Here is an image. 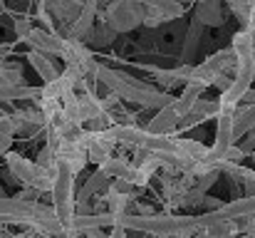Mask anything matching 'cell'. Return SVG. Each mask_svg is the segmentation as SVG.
Masks as SVG:
<instances>
[{
    "label": "cell",
    "instance_id": "obj_1",
    "mask_svg": "<svg viewBox=\"0 0 255 238\" xmlns=\"http://www.w3.org/2000/svg\"><path fill=\"white\" fill-rule=\"evenodd\" d=\"M94 79H99L109 92H117L124 102H134L144 109H161L171 104L176 97H171L169 92H159L154 89L151 84L141 82V79L131 77L127 72H117V70H109L104 65H97V72H94Z\"/></svg>",
    "mask_w": 255,
    "mask_h": 238
},
{
    "label": "cell",
    "instance_id": "obj_2",
    "mask_svg": "<svg viewBox=\"0 0 255 238\" xmlns=\"http://www.w3.org/2000/svg\"><path fill=\"white\" fill-rule=\"evenodd\" d=\"M149 15V5L139 0H112L104 10H99L97 20H104L117 32H131L134 27L144 25Z\"/></svg>",
    "mask_w": 255,
    "mask_h": 238
},
{
    "label": "cell",
    "instance_id": "obj_3",
    "mask_svg": "<svg viewBox=\"0 0 255 238\" xmlns=\"http://www.w3.org/2000/svg\"><path fill=\"white\" fill-rule=\"evenodd\" d=\"M75 171L65 164V161H57V174H55V186H52V206L60 216V221L65 224V231L67 226L75 221V211H77V199H75Z\"/></svg>",
    "mask_w": 255,
    "mask_h": 238
},
{
    "label": "cell",
    "instance_id": "obj_4",
    "mask_svg": "<svg viewBox=\"0 0 255 238\" xmlns=\"http://www.w3.org/2000/svg\"><path fill=\"white\" fill-rule=\"evenodd\" d=\"M5 164H7L10 174H12L20 184L32 186V189H37V191H52L57 166H55V169L40 166L37 161H30V159L20 157V154H15V152H7V154H5Z\"/></svg>",
    "mask_w": 255,
    "mask_h": 238
},
{
    "label": "cell",
    "instance_id": "obj_5",
    "mask_svg": "<svg viewBox=\"0 0 255 238\" xmlns=\"http://www.w3.org/2000/svg\"><path fill=\"white\" fill-rule=\"evenodd\" d=\"M60 60H65V65H70V67H80L87 77H89V75L94 77L97 65H99V62H94V55H92V50L87 47V42L72 40V37H67V35H65V45H62Z\"/></svg>",
    "mask_w": 255,
    "mask_h": 238
},
{
    "label": "cell",
    "instance_id": "obj_6",
    "mask_svg": "<svg viewBox=\"0 0 255 238\" xmlns=\"http://www.w3.org/2000/svg\"><path fill=\"white\" fill-rule=\"evenodd\" d=\"M117 137L112 132V127L107 129H89L87 132V139H85V147H87V154H89V161L102 166L107 159L112 157L114 147H117Z\"/></svg>",
    "mask_w": 255,
    "mask_h": 238
},
{
    "label": "cell",
    "instance_id": "obj_7",
    "mask_svg": "<svg viewBox=\"0 0 255 238\" xmlns=\"http://www.w3.org/2000/svg\"><path fill=\"white\" fill-rule=\"evenodd\" d=\"M22 42L30 50H40V52H47L52 57H60L62 45H65V35H60L57 30H47V27H32Z\"/></svg>",
    "mask_w": 255,
    "mask_h": 238
},
{
    "label": "cell",
    "instance_id": "obj_8",
    "mask_svg": "<svg viewBox=\"0 0 255 238\" xmlns=\"http://www.w3.org/2000/svg\"><path fill=\"white\" fill-rule=\"evenodd\" d=\"M37 5H42L45 10H50L55 15V20L60 25H65V30L80 17L82 7H85V0H40Z\"/></svg>",
    "mask_w": 255,
    "mask_h": 238
},
{
    "label": "cell",
    "instance_id": "obj_9",
    "mask_svg": "<svg viewBox=\"0 0 255 238\" xmlns=\"http://www.w3.org/2000/svg\"><path fill=\"white\" fill-rule=\"evenodd\" d=\"M226 0H198L196 2V20L206 27H221L226 25Z\"/></svg>",
    "mask_w": 255,
    "mask_h": 238
},
{
    "label": "cell",
    "instance_id": "obj_10",
    "mask_svg": "<svg viewBox=\"0 0 255 238\" xmlns=\"http://www.w3.org/2000/svg\"><path fill=\"white\" fill-rule=\"evenodd\" d=\"M57 159L65 161L75 174H80L87 166V161H89L85 142H62V144L57 147Z\"/></svg>",
    "mask_w": 255,
    "mask_h": 238
},
{
    "label": "cell",
    "instance_id": "obj_11",
    "mask_svg": "<svg viewBox=\"0 0 255 238\" xmlns=\"http://www.w3.org/2000/svg\"><path fill=\"white\" fill-rule=\"evenodd\" d=\"M27 62H30V67L37 72V77L42 79V82H52V79H57L60 75H62V72L55 67L52 55H47V52L30 50V52H27Z\"/></svg>",
    "mask_w": 255,
    "mask_h": 238
},
{
    "label": "cell",
    "instance_id": "obj_12",
    "mask_svg": "<svg viewBox=\"0 0 255 238\" xmlns=\"http://www.w3.org/2000/svg\"><path fill=\"white\" fill-rule=\"evenodd\" d=\"M42 87H25V84H2L0 82V102H17V99H35L40 102Z\"/></svg>",
    "mask_w": 255,
    "mask_h": 238
},
{
    "label": "cell",
    "instance_id": "obj_13",
    "mask_svg": "<svg viewBox=\"0 0 255 238\" xmlns=\"http://www.w3.org/2000/svg\"><path fill=\"white\" fill-rule=\"evenodd\" d=\"M176 144H178V152H181V157H186L188 161H203V159L208 157V152H211V147H206L203 142H196V139H178L176 137Z\"/></svg>",
    "mask_w": 255,
    "mask_h": 238
},
{
    "label": "cell",
    "instance_id": "obj_14",
    "mask_svg": "<svg viewBox=\"0 0 255 238\" xmlns=\"http://www.w3.org/2000/svg\"><path fill=\"white\" fill-rule=\"evenodd\" d=\"M228 7L243 27H255V0H228Z\"/></svg>",
    "mask_w": 255,
    "mask_h": 238
},
{
    "label": "cell",
    "instance_id": "obj_15",
    "mask_svg": "<svg viewBox=\"0 0 255 238\" xmlns=\"http://www.w3.org/2000/svg\"><path fill=\"white\" fill-rule=\"evenodd\" d=\"M253 127H255V102L253 104H243V107L236 109V139L248 134Z\"/></svg>",
    "mask_w": 255,
    "mask_h": 238
},
{
    "label": "cell",
    "instance_id": "obj_16",
    "mask_svg": "<svg viewBox=\"0 0 255 238\" xmlns=\"http://www.w3.org/2000/svg\"><path fill=\"white\" fill-rule=\"evenodd\" d=\"M109 179H112V176H109V174H107V171L99 166V169H97V171L89 176V181H87L85 186H82V191H80V199H77V201H87L89 196L99 194V191H102V189L109 184Z\"/></svg>",
    "mask_w": 255,
    "mask_h": 238
},
{
    "label": "cell",
    "instance_id": "obj_17",
    "mask_svg": "<svg viewBox=\"0 0 255 238\" xmlns=\"http://www.w3.org/2000/svg\"><path fill=\"white\" fill-rule=\"evenodd\" d=\"M151 10H159L166 20H176L186 12V5L181 0H144Z\"/></svg>",
    "mask_w": 255,
    "mask_h": 238
},
{
    "label": "cell",
    "instance_id": "obj_18",
    "mask_svg": "<svg viewBox=\"0 0 255 238\" xmlns=\"http://www.w3.org/2000/svg\"><path fill=\"white\" fill-rule=\"evenodd\" d=\"M102 169L112 176V179H129L131 176V169H134V164H129L127 159H117V157H109L104 164H102Z\"/></svg>",
    "mask_w": 255,
    "mask_h": 238
},
{
    "label": "cell",
    "instance_id": "obj_19",
    "mask_svg": "<svg viewBox=\"0 0 255 238\" xmlns=\"http://www.w3.org/2000/svg\"><path fill=\"white\" fill-rule=\"evenodd\" d=\"M117 35H119L117 30H112L104 20H99V25H94V30H92L89 40H92V45H94V47H107V45H112V42H114V37H117Z\"/></svg>",
    "mask_w": 255,
    "mask_h": 238
},
{
    "label": "cell",
    "instance_id": "obj_20",
    "mask_svg": "<svg viewBox=\"0 0 255 238\" xmlns=\"http://www.w3.org/2000/svg\"><path fill=\"white\" fill-rule=\"evenodd\" d=\"M104 204H107V211H109V214L122 216V214L127 211V206H129V196H124V194H119V191H114V189L109 186V191L104 194Z\"/></svg>",
    "mask_w": 255,
    "mask_h": 238
},
{
    "label": "cell",
    "instance_id": "obj_21",
    "mask_svg": "<svg viewBox=\"0 0 255 238\" xmlns=\"http://www.w3.org/2000/svg\"><path fill=\"white\" fill-rule=\"evenodd\" d=\"M0 82L2 84H25L22 82V70H20V65H15V62H10V60H0Z\"/></svg>",
    "mask_w": 255,
    "mask_h": 238
},
{
    "label": "cell",
    "instance_id": "obj_22",
    "mask_svg": "<svg viewBox=\"0 0 255 238\" xmlns=\"http://www.w3.org/2000/svg\"><path fill=\"white\" fill-rule=\"evenodd\" d=\"M191 112H196V114L211 119V117H218V114H221V102H218V99H203V97H201V99H196V104H193Z\"/></svg>",
    "mask_w": 255,
    "mask_h": 238
},
{
    "label": "cell",
    "instance_id": "obj_23",
    "mask_svg": "<svg viewBox=\"0 0 255 238\" xmlns=\"http://www.w3.org/2000/svg\"><path fill=\"white\" fill-rule=\"evenodd\" d=\"M12 30H15V37L17 40H25L30 35V30H32V17L27 12H17L12 17Z\"/></svg>",
    "mask_w": 255,
    "mask_h": 238
},
{
    "label": "cell",
    "instance_id": "obj_24",
    "mask_svg": "<svg viewBox=\"0 0 255 238\" xmlns=\"http://www.w3.org/2000/svg\"><path fill=\"white\" fill-rule=\"evenodd\" d=\"M112 189L119 191V194H124V196H129V199L139 191V186H136L134 181H129V179H114V181H112Z\"/></svg>",
    "mask_w": 255,
    "mask_h": 238
},
{
    "label": "cell",
    "instance_id": "obj_25",
    "mask_svg": "<svg viewBox=\"0 0 255 238\" xmlns=\"http://www.w3.org/2000/svg\"><path fill=\"white\" fill-rule=\"evenodd\" d=\"M218 174H221V169H213L211 174H206V176H201V179H198V181H196L193 186H196V189H201V191L206 194V191H208V189H211V186H213V184L218 181Z\"/></svg>",
    "mask_w": 255,
    "mask_h": 238
},
{
    "label": "cell",
    "instance_id": "obj_26",
    "mask_svg": "<svg viewBox=\"0 0 255 238\" xmlns=\"http://www.w3.org/2000/svg\"><path fill=\"white\" fill-rule=\"evenodd\" d=\"M233 221H236L238 234H253L255 231V216H238V219H233Z\"/></svg>",
    "mask_w": 255,
    "mask_h": 238
},
{
    "label": "cell",
    "instance_id": "obj_27",
    "mask_svg": "<svg viewBox=\"0 0 255 238\" xmlns=\"http://www.w3.org/2000/svg\"><path fill=\"white\" fill-rule=\"evenodd\" d=\"M164 22H166V17H164L159 10H151V7H149V15H146L144 25H146V27H159V25H164Z\"/></svg>",
    "mask_w": 255,
    "mask_h": 238
},
{
    "label": "cell",
    "instance_id": "obj_28",
    "mask_svg": "<svg viewBox=\"0 0 255 238\" xmlns=\"http://www.w3.org/2000/svg\"><path fill=\"white\" fill-rule=\"evenodd\" d=\"M10 147H12V134L0 132V157H5L10 152Z\"/></svg>",
    "mask_w": 255,
    "mask_h": 238
},
{
    "label": "cell",
    "instance_id": "obj_29",
    "mask_svg": "<svg viewBox=\"0 0 255 238\" xmlns=\"http://www.w3.org/2000/svg\"><path fill=\"white\" fill-rule=\"evenodd\" d=\"M85 236H87V238H109V236H104V234H102V226L87 229V231H85Z\"/></svg>",
    "mask_w": 255,
    "mask_h": 238
},
{
    "label": "cell",
    "instance_id": "obj_30",
    "mask_svg": "<svg viewBox=\"0 0 255 238\" xmlns=\"http://www.w3.org/2000/svg\"><path fill=\"white\" fill-rule=\"evenodd\" d=\"M109 238H127V229L124 226H112V234H109Z\"/></svg>",
    "mask_w": 255,
    "mask_h": 238
},
{
    "label": "cell",
    "instance_id": "obj_31",
    "mask_svg": "<svg viewBox=\"0 0 255 238\" xmlns=\"http://www.w3.org/2000/svg\"><path fill=\"white\" fill-rule=\"evenodd\" d=\"M253 102H255V89L251 87V89L243 94V102H241V104H253Z\"/></svg>",
    "mask_w": 255,
    "mask_h": 238
},
{
    "label": "cell",
    "instance_id": "obj_32",
    "mask_svg": "<svg viewBox=\"0 0 255 238\" xmlns=\"http://www.w3.org/2000/svg\"><path fill=\"white\" fill-rule=\"evenodd\" d=\"M0 238H17V236H12V234H7L2 226H0Z\"/></svg>",
    "mask_w": 255,
    "mask_h": 238
},
{
    "label": "cell",
    "instance_id": "obj_33",
    "mask_svg": "<svg viewBox=\"0 0 255 238\" xmlns=\"http://www.w3.org/2000/svg\"><path fill=\"white\" fill-rule=\"evenodd\" d=\"M2 196H5V191H2V189H0V199H2Z\"/></svg>",
    "mask_w": 255,
    "mask_h": 238
},
{
    "label": "cell",
    "instance_id": "obj_34",
    "mask_svg": "<svg viewBox=\"0 0 255 238\" xmlns=\"http://www.w3.org/2000/svg\"><path fill=\"white\" fill-rule=\"evenodd\" d=\"M253 169H255V152H253Z\"/></svg>",
    "mask_w": 255,
    "mask_h": 238
},
{
    "label": "cell",
    "instance_id": "obj_35",
    "mask_svg": "<svg viewBox=\"0 0 255 238\" xmlns=\"http://www.w3.org/2000/svg\"><path fill=\"white\" fill-rule=\"evenodd\" d=\"M85 2H97V0H85Z\"/></svg>",
    "mask_w": 255,
    "mask_h": 238
},
{
    "label": "cell",
    "instance_id": "obj_36",
    "mask_svg": "<svg viewBox=\"0 0 255 238\" xmlns=\"http://www.w3.org/2000/svg\"><path fill=\"white\" fill-rule=\"evenodd\" d=\"M139 2H144V0H139Z\"/></svg>",
    "mask_w": 255,
    "mask_h": 238
},
{
    "label": "cell",
    "instance_id": "obj_37",
    "mask_svg": "<svg viewBox=\"0 0 255 238\" xmlns=\"http://www.w3.org/2000/svg\"><path fill=\"white\" fill-rule=\"evenodd\" d=\"M226 2H228V0H226Z\"/></svg>",
    "mask_w": 255,
    "mask_h": 238
}]
</instances>
